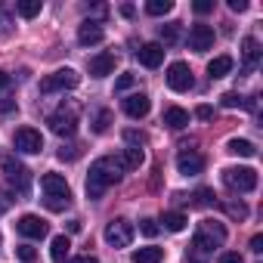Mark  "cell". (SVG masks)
I'll return each instance as SVG.
<instances>
[{"label":"cell","mask_w":263,"mask_h":263,"mask_svg":"<svg viewBox=\"0 0 263 263\" xmlns=\"http://www.w3.org/2000/svg\"><path fill=\"white\" fill-rule=\"evenodd\" d=\"M105 241H108L111 248H127L130 241H134V223L124 220V217L111 220V223L105 226Z\"/></svg>","instance_id":"52a82bcc"},{"label":"cell","mask_w":263,"mask_h":263,"mask_svg":"<svg viewBox=\"0 0 263 263\" xmlns=\"http://www.w3.org/2000/svg\"><path fill=\"white\" fill-rule=\"evenodd\" d=\"M241 56H245L248 68H257L260 65V41L257 37H245L241 41Z\"/></svg>","instance_id":"ac0fdd59"},{"label":"cell","mask_w":263,"mask_h":263,"mask_svg":"<svg viewBox=\"0 0 263 263\" xmlns=\"http://www.w3.org/2000/svg\"><path fill=\"white\" fill-rule=\"evenodd\" d=\"M127 143H134V149H140V146L146 143V137H143V134H137V130H127Z\"/></svg>","instance_id":"74e56055"},{"label":"cell","mask_w":263,"mask_h":263,"mask_svg":"<svg viewBox=\"0 0 263 263\" xmlns=\"http://www.w3.org/2000/svg\"><path fill=\"white\" fill-rule=\"evenodd\" d=\"M149 108H152V99H149L146 93H130V96L124 99V111H127L130 118H146Z\"/></svg>","instance_id":"9a60e30c"},{"label":"cell","mask_w":263,"mask_h":263,"mask_svg":"<svg viewBox=\"0 0 263 263\" xmlns=\"http://www.w3.org/2000/svg\"><path fill=\"white\" fill-rule=\"evenodd\" d=\"M220 263H245V260L238 251H226V254H220Z\"/></svg>","instance_id":"f35d334b"},{"label":"cell","mask_w":263,"mask_h":263,"mask_svg":"<svg viewBox=\"0 0 263 263\" xmlns=\"http://www.w3.org/2000/svg\"><path fill=\"white\" fill-rule=\"evenodd\" d=\"M121 174H124V167H121L118 158H111V155L96 158V161L90 164V174H87V195H90V198H102L105 189L121 180Z\"/></svg>","instance_id":"6da1fadb"},{"label":"cell","mask_w":263,"mask_h":263,"mask_svg":"<svg viewBox=\"0 0 263 263\" xmlns=\"http://www.w3.org/2000/svg\"><path fill=\"white\" fill-rule=\"evenodd\" d=\"M0 171H4V177H7L10 186H16L22 195L28 192V186H31V171H28L16 155H0Z\"/></svg>","instance_id":"277c9868"},{"label":"cell","mask_w":263,"mask_h":263,"mask_svg":"<svg viewBox=\"0 0 263 263\" xmlns=\"http://www.w3.org/2000/svg\"><path fill=\"white\" fill-rule=\"evenodd\" d=\"M41 10H44L41 0H19V4H16V13L22 19H34V16H41Z\"/></svg>","instance_id":"484cf974"},{"label":"cell","mask_w":263,"mask_h":263,"mask_svg":"<svg viewBox=\"0 0 263 263\" xmlns=\"http://www.w3.org/2000/svg\"><path fill=\"white\" fill-rule=\"evenodd\" d=\"M10 87H13V78H10L7 71H0V93H7Z\"/></svg>","instance_id":"b9f144b4"},{"label":"cell","mask_w":263,"mask_h":263,"mask_svg":"<svg viewBox=\"0 0 263 263\" xmlns=\"http://www.w3.org/2000/svg\"><path fill=\"white\" fill-rule=\"evenodd\" d=\"M195 115H198L201 121H211V118H214V108H211V105H198V108H195Z\"/></svg>","instance_id":"ab89813d"},{"label":"cell","mask_w":263,"mask_h":263,"mask_svg":"<svg viewBox=\"0 0 263 263\" xmlns=\"http://www.w3.org/2000/svg\"><path fill=\"white\" fill-rule=\"evenodd\" d=\"M177 167H180L183 177H198L204 171V155H198L195 149H183L177 155Z\"/></svg>","instance_id":"7c38bea8"},{"label":"cell","mask_w":263,"mask_h":263,"mask_svg":"<svg viewBox=\"0 0 263 263\" xmlns=\"http://www.w3.org/2000/svg\"><path fill=\"white\" fill-rule=\"evenodd\" d=\"M226 211H229L232 217H238V220H245V217H248V208H245L241 201H238V204H235V201H232V204H226Z\"/></svg>","instance_id":"d590c367"},{"label":"cell","mask_w":263,"mask_h":263,"mask_svg":"<svg viewBox=\"0 0 263 263\" xmlns=\"http://www.w3.org/2000/svg\"><path fill=\"white\" fill-rule=\"evenodd\" d=\"M13 31V10L7 4H0V34H10Z\"/></svg>","instance_id":"f1b7e54d"},{"label":"cell","mask_w":263,"mask_h":263,"mask_svg":"<svg viewBox=\"0 0 263 263\" xmlns=\"http://www.w3.org/2000/svg\"><path fill=\"white\" fill-rule=\"evenodd\" d=\"M241 102H245V96H238V93H223L220 96V105L223 108H238Z\"/></svg>","instance_id":"1f68e13d"},{"label":"cell","mask_w":263,"mask_h":263,"mask_svg":"<svg viewBox=\"0 0 263 263\" xmlns=\"http://www.w3.org/2000/svg\"><path fill=\"white\" fill-rule=\"evenodd\" d=\"M229 71H232V56H217V59L208 62V74H211V81L226 78Z\"/></svg>","instance_id":"44dd1931"},{"label":"cell","mask_w":263,"mask_h":263,"mask_svg":"<svg viewBox=\"0 0 263 263\" xmlns=\"http://www.w3.org/2000/svg\"><path fill=\"white\" fill-rule=\"evenodd\" d=\"M158 34H161V41H164V44H177V41H180V34H183V25H180V22H167V25H161V28H158Z\"/></svg>","instance_id":"4316f807"},{"label":"cell","mask_w":263,"mask_h":263,"mask_svg":"<svg viewBox=\"0 0 263 263\" xmlns=\"http://www.w3.org/2000/svg\"><path fill=\"white\" fill-rule=\"evenodd\" d=\"M102 37H105V31H102V25H99V22H93V19L81 22V28H78V44L90 47V44H99Z\"/></svg>","instance_id":"e0dca14e"},{"label":"cell","mask_w":263,"mask_h":263,"mask_svg":"<svg viewBox=\"0 0 263 263\" xmlns=\"http://www.w3.org/2000/svg\"><path fill=\"white\" fill-rule=\"evenodd\" d=\"M47 124H50V130L56 137H71L74 130H78V108L71 105V108H59V111H53L50 118H47Z\"/></svg>","instance_id":"8992f818"},{"label":"cell","mask_w":263,"mask_h":263,"mask_svg":"<svg viewBox=\"0 0 263 263\" xmlns=\"http://www.w3.org/2000/svg\"><path fill=\"white\" fill-rule=\"evenodd\" d=\"M161 260H164V248L149 245V248H137L134 251V263H161Z\"/></svg>","instance_id":"7402d4cb"},{"label":"cell","mask_w":263,"mask_h":263,"mask_svg":"<svg viewBox=\"0 0 263 263\" xmlns=\"http://www.w3.org/2000/svg\"><path fill=\"white\" fill-rule=\"evenodd\" d=\"M137 59H140L146 68H158V65L164 62V47H161V44H143V47L137 50Z\"/></svg>","instance_id":"2e32d148"},{"label":"cell","mask_w":263,"mask_h":263,"mask_svg":"<svg viewBox=\"0 0 263 263\" xmlns=\"http://www.w3.org/2000/svg\"><path fill=\"white\" fill-rule=\"evenodd\" d=\"M68 232H81V220H68Z\"/></svg>","instance_id":"7dc6e473"},{"label":"cell","mask_w":263,"mask_h":263,"mask_svg":"<svg viewBox=\"0 0 263 263\" xmlns=\"http://www.w3.org/2000/svg\"><path fill=\"white\" fill-rule=\"evenodd\" d=\"M167 87L171 90H177V93H186V90H192V84H195V78H192V68L186 65V62H174L171 68H167Z\"/></svg>","instance_id":"30bf717a"},{"label":"cell","mask_w":263,"mask_h":263,"mask_svg":"<svg viewBox=\"0 0 263 263\" xmlns=\"http://www.w3.org/2000/svg\"><path fill=\"white\" fill-rule=\"evenodd\" d=\"M161 223H164V229H171V232H183L186 229V214H180V211H167L164 217H161Z\"/></svg>","instance_id":"d4e9b609"},{"label":"cell","mask_w":263,"mask_h":263,"mask_svg":"<svg viewBox=\"0 0 263 263\" xmlns=\"http://www.w3.org/2000/svg\"><path fill=\"white\" fill-rule=\"evenodd\" d=\"M13 146H16V152L37 155L44 149V137H41V130H34V127H19L16 137H13Z\"/></svg>","instance_id":"9c48e42d"},{"label":"cell","mask_w":263,"mask_h":263,"mask_svg":"<svg viewBox=\"0 0 263 263\" xmlns=\"http://www.w3.org/2000/svg\"><path fill=\"white\" fill-rule=\"evenodd\" d=\"M189 47H192L195 53H208V50L214 47V28L204 25V22L192 25V28H189Z\"/></svg>","instance_id":"8fae6325"},{"label":"cell","mask_w":263,"mask_h":263,"mask_svg":"<svg viewBox=\"0 0 263 263\" xmlns=\"http://www.w3.org/2000/svg\"><path fill=\"white\" fill-rule=\"evenodd\" d=\"M68 263H99L93 254H84V257H74V260H68Z\"/></svg>","instance_id":"f6af8a7d"},{"label":"cell","mask_w":263,"mask_h":263,"mask_svg":"<svg viewBox=\"0 0 263 263\" xmlns=\"http://www.w3.org/2000/svg\"><path fill=\"white\" fill-rule=\"evenodd\" d=\"M130 87H134V74H121L115 81V90H130Z\"/></svg>","instance_id":"8d00e7d4"},{"label":"cell","mask_w":263,"mask_h":263,"mask_svg":"<svg viewBox=\"0 0 263 263\" xmlns=\"http://www.w3.org/2000/svg\"><path fill=\"white\" fill-rule=\"evenodd\" d=\"M78 155H81V146H62V149H59V158H62V161H74Z\"/></svg>","instance_id":"836d02e7"},{"label":"cell","mask_w":263,"mask_h":263,"mask_svg":"<svg viewBox=\"0 0 263 263\" xmlns=\"http://www.w3.org/2000/svg\"><path fill=\"white\" fill-rule=\"evenodd\" d=\"M171 10H174L171 0H149V4H146V13H149V16H164V13H171Z\"/></svg>","instance_id":"83f0119b"},{"label":"cell","mask_w":263,"mask_h":263,"mask_svg":"<svg viewBox=\"0 0 263 263\" xmlns=\"http://www.w3.org/2000/svg\"><path fill=\"white\" fill-rule=\"evenodd\" d=\"M115 62H118V56H115L111 50L96 53V56L90 59V74H93V78H108V74L115 71Z\"/></svg>","instance_id":"5bb4252c"},{"label":"cell","mask_w":263,"mask_h":263,"mask_svg":"<svg viewBox=\"0 0 263 263\" xmlns=\"http://www.w3.org/2000/svg\"><path fill=\"white\" fill-rule=\"evenodd\" d=\"M10 201H13V198H0V214H7V208H10Z\"/></svg>","instance_id":"681fc988"},{"label":"cell","mask_w":263,"mask_h":263,"mask_svg":"<svg viewBox=\"0 0 263 263\" xmlns=\"http://www.w3.org/2000/svg\"><path fill=\"white\" fill-rule=\"evenodd\" d=\"M164 124H167L171 130H183V127L189 124V111L180 108V105H171V108L164 111Z\"/></svg>","instance_id":"d6986e66"},{"label":"cell","mask_w":263,"mask_h":263,"mask_svg":"<svg viewBox=\"0 0 263 263\" xmlns=\"http://www.w3.org/2000/svg\"><path fill=\"white\" fill-rule=\"evenodd\" d=\"M16 254H19V260H22V263H34V257H37V251H34L31 245H19V248H16Z\"/></svg>","instance_id":"d6a6232c"},{"label":"cell","mask_w":263,"mask_h":263,"mask_svg":"<svg viewBox=\"0 0 263 263\" xmlns=\"http://www.w3.org/2000/svg\"><path fill=\"white\" fill-rule=\"evenodd\" d=\"M41 189H44V204L50 211H65L71 204V189L65 183V177L59 174H44L41 177Z\"/></svg>","instance_id":"3957f363"},{"label":"cell","mask_w":263,"mask_h":263,"mask_svg":"<svg viewBox=\"0 0 263 263\" xmlns=\"http://www.w3.org/2000/svg\"><path fill=\"white\" fill-rule=\"evenodd\" d=\"M108 124H111V111H108V108H102V111L96 115V121H93V130H96V134H105Z\"/></svg>","instance_id":"f546056e"},{"label":"cell","mask_w":263,"mask_h":263,"mask_svg":"<svg viewBox=\"0 0 263 263\" xmlns=\"http://www.w3.org/2000/svg\"><path fill=\"white\" fill-rule=\"evenodd\" d=\"M68 251H71L68 235H56L53 245H50V257H53V263H68Z\"/></svg>","instance_id":"ffe728a7"},{"label":"cell","mask_w":263,"mask_h":263,"mask_svg":"<svg viewBox=\"0 0 263 263\" xmlns=\"http://www.w3.org/2000/svg\"><path fill=\"white\" fill-rule=\"evenodd\" d=\"M121 16H127V19H130V16H134V7H130V4H124V7H121Z\"/></svg>","instance_id":"c3c4849f"},{"label":"cell","mask_w":263,"mask_h":263,"mask_svg":"<svg viewBox=\"0 0 263 263\" xmlns=\"http://www.w3.org/2000/svg\"><path fill=\"white\" fill-rule=\"evenodd\" d=\"M211 10H214V0H198V4H195V13H201V16L211 13Z\"/></svg>","instance_id":"60d3db41"},{"label":"cell","mask_w":263,"mask_h":263,"mask_svg":"<svg viewBox=\"0 0 263 263\" xmlns=\"http://www.w3.org/2000/svg\"><path fill=\"white\" fill-rule=\"evenodd\" d=\"M226 152L241 155V158H254V155H257L254 143H248V140H229V143H226Z\"/></svg>","instance_id":"cb8c5ba5"},{"label":"cell","mask_w":263,"mask_h":263,"mask_svg":"<svg viewBox=\"0 0 263 263\" xmlns=\"http://www.w3.org/2000/svg\"><path fill=\"white\" fill-rule=\"evenodd\" d=\"M158 229H161V226H158L155 220H143V223H140V232H143V235H149V238H155V235H158Z\"/></svg>","instance_id":"e575fe53"},{"label":"cell","mask_w":263,"mask_h":263,"mask_svg":"<svg viewBox=\"0 0 263 263\" xmlns=\"http://www.w3.org/2000/svg\"><path fill=\"white\" fill-rule=\"evenodd\" d=\"M10 108H16V99H0V111H10Z\"/></svg>","instance_id":"bcb514c9"},{"label":"cell","mask_w":263,"mask_h":263,"mask_svg":"<svg viewBox=\"0 0 263 263\" xmlns=\"http://www.w3.org/2000/svg\"><path fill=\"white\" fill-rule=\"evenodd\" d=\"M251 251H254V254L263 251V235H254V238H251Z\"/></svg>","instance_id":"ee69618b"},{"label":"cell","mask_w":263,"mask_h":263,"mask_svg":"<svg viewBox=\"0 0 263 263\" xmlns=\"http://www.w3.org/2000/svg\"><path fill=\"white\" fill-rule=\"evenodd\" d=\"M229 10L232 13H245L248 10V0H229Z\"/></svg>","instance_id":"7bdbcfd3"},{"label":"cell","mask_w":263,"mask_h":263,"mask_svg":"<svg viewBox=\"0 0 263 263\" xmlns=\"http://www.w3.org/2000/svg\"><path fill=\"white\" fill-rule=\"evenodd\" d=\"M78 71L74 68H56L53 74H47L44 81H41V90L44 93H56V90H71V87H78Z\"/></svg>","instance_id":"ba28073f"},{"label":"cell","mask_w":263,"mask_h":263,"mask_svg":"<svg viewBox=\"0 0 263 263\" xmlns=\"http://www.w3.org/2000/svg\"><path fill=\"white\" fill-rule=\"evenodd\" d=\"M16 229H19L25 238H44V235L50 232V223H47V220H41L37 214H25V217L16 223Z\"/></svg>","instance_id":"4fadbf2b"},{"label":"cell","mask_w":263,"mask_h":263,"mask_svg":"<svg viewBox=\"0 0 263 263\" xmlns=\"http://www.w3.org/2000/svg\"><path fill=\"white\" fill-rule=\"evenodd\" d=\"M118 161H121L124 171H137V167L143 164V149H134V146H130V149H124V152L118 155Z\"/></svg>","instance_id":"603a6c76"},{"label":"cell","mask_w":263,"mask_h":263,"mask_svg":"<svg viewBox=\"0 0 263 263\" xmlns=\"http://www.w3.org/2000/svg\"><path fill=\"white\" fill-rule=\"evenodd\" d=\"M223 183L232 192H254L257 189V171L254 167H226L223 171Z\"/></svg>","instance_id":"5b68a950"},{"label":"cell","mask_w":263,"mask_h":263,"mask_svg":"<svg viewBox=\"0 0 263 263\" xmlns=\"http://www.w3.org/2000/svg\"><path fill=\"white\" fill-rule=\"evenodd\" d=\"M226 241V226L223 223H217V220H201L198 223V232H195V238H192V257H198V254H214V248H220Z\"/></svg>","instance_id":"7a4b0ae2"},{"label":"cell","mask_w":263,"mask_h":263,"mask_svg":"<svg viewBox=\"0 0 263 263\" xmlns=\"http://www.w3.org/2000/svg\"><path fill=\"white\" fill-rule=\"evenodd\" d=\"M192 204H195V208H208V204H214V192H211V189H198V192L192 195Z\"/></svg>","instance_id":"4dcf8cb0"}]
</instances>
